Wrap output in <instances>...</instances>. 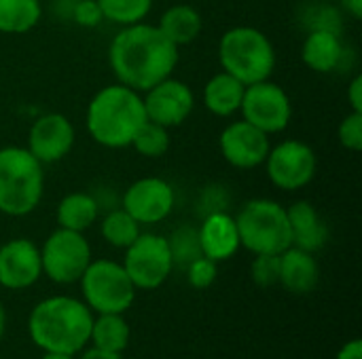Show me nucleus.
<instances>
[{"instance_id": "1a4fd4ad", "label": "nucleus", "mask_w": 362, "mask_h": 359, "mask_svg": "<svg viewBox=\"0 0 362 359\" xmlns=\"http://www.w3.org/2000/svg\"><path fill=\"white\" fill-rule=\"evenodd\" d=\"M123 269L136 290H157L174 269L168 237L155 233H140L138 239L125 248Z\"/></svg>"}, {"instance_id": "f257e3e1", "label": "nucleus", "mask_w": 362, "mask_h": 359, "mask_svg": "<svg viewBox=\"0 0 362 359\" xmlns=\"http://www.w3.org/2000/svg\"><path fill=\"white\" fill-rule=\"evenodd\" d=\"M108 63L121 85L144 93L172 76L178 63V47L157 25L140 21L117 32L108 47Z\"/></svg>"}, {"instance_id": "4468645a", "label": "nucleus", "mask_w": 362, "mask_h": 359, "mask_svg": "<svg viewBox=\"0 0 362 359\" xmlns=\"http://www.w3.org/2000/svg\"><path fill=\"white\" fill-rule=\"evenodd\" d=\"M76 133L68 116L59 112H47L38 116L28 131V150L42 165L57 163L70 154Z\"/></svg>"}, {"instance_id": "7ed1b4c3", "label": "nucleus", "mask_w": 362, "mask_h": 359, "mask_svg": "<svg viewBox=\"0 0 362 359\" xmlns=\"http://www.w3.org/2000/svg\"><path fill=\"white\" fill-rule=\"evenodd\" d=\"M144 123L142 93L121 83L102 87L91 97L85 114L89 135L104 148H127Z\"/></svg>"}, {"instance_id": "c756f323", "label": "nucleus", "mask_w": 362, "mask_h": 359, "mask_svg": "<svg viewBox=\"0 0 362 359\" xmlns=\"http://www.w3.org/2000/svg\"><path fill=\"white\" fill-rule=\"evenodd\" d=\"M252 281L259 288H274L280 284V254H257L250 267Z\"/></svg>"}, {"instance_id": "20e7f679", "label": "nucleus", "mask_w": 362, "mask_h": 359, "mask_svg": "<svg viewBox=\"0 0 362 359\" xmlns=\"http://www.w3.org/2000/svg\"><path fill=\"white\" fill-rule=\"evenodd\" d=\"M45 193L42 163L36 161L23 146L0 148V214L28 216Z\"/></svg>"}, {"instance_id": "9d476101", "label": "nucleus", "mask_w": 362, "mask_h": 359, "mask_svg": "<svg viewBox=\"0 0 362 359\" xmlns=\"http://www.w3.org/2000/svg\"><path fill=\"white\" fill-rule=\"evenodd\" d=\"M240 112L244 121H248L263 133L274 135L288 127L293 104L288 93L278 83H272L267 78L246 87Z\"/></svg>"}, {"instance_id": "c85d7f7f", "label": "nucleus", "mask_w": 362, "mask_h": 359, "mask_svg": "<svg viewBox=\"0 0 362 359\" xmlns=\"http://www.w3.org/2000/svg\"><path fill=\"white\" fill-rule=\"evenodd\" d=\"M170 243V252H172V260L174 267H187L189 262H193L195 258L204 256L202 248H199V235L197 229L193 226H180L172 233V237L168 239Z\"/></svg>"}, {"instance_id": "a211bd4d", "label": "nucleus", "mask_w": 362, "mask_h": 359, "mask_svg": "<svg viewBox=\"0 0 362 359\" xmlns=\"http://www.w3.org/2000/svg\"><path fill=\"white\" fill-rule=\"evenodd\" d=\"M344 57L346 47L341 40V32L327 28H314L308 32L301 47V59L310 70L318 74L335 72L344 63Z\"/></svg>"}, {"instance_id": "dca6fc26", "label": "nucleus", "mask_w": 362, "mask_h": 359, "mask_svg": "<svg viewBox=\"0 0 362 359\" xmlns=\"http://www.w3.org/2000/svg\"><path fill=\"white\" fill-rule=\"evenodd\" d=\"M42 275L40 250L30 239H11L0 245V286L6 290H25Z\"/></svg>"}, {"instance_id": "5701e85b", "label": "nucleus", "mask_w": 362, "mask_h": 359, "mask_svg": "<svg viewBox=\"0 0 362 359\" xmlns=\"http://www.w3.org/2000/svg\"><path fill=\"white\" fill-rule=\"evenodd\" d=\"M98 214H100V205L95 197H91L89 193L66 195L55 212L59 229H68L76 233H85L98 220Z\"/></svg>"}, {"instance_id": "ddd939ff", "label": "nucleus", "mask_w": 362, "mask_h": 359, "mask_svg": "<svg viewBox=\"0 0 362 359\" xmlns=\"http://www.w3.org/2000/svg\"><path fill=\"white\" fill-rule=\"evenodd\" d=\"M121 207L138 224H157L174 209V188L163 178H140L127 186Z\"/></svg>"}, {"instance_id": "bb28decb", "label": "nucleus", "mask_w": 362, "mask_h": 359, "mask_svg": "<svg viewBox=\"0 0 362 359\" xmlns=\"http://www.w3.org/2000/svg\"><path fill=\"white\" fill-rule=\"evenodd\" d=\"M104 19L125 28L146 19L153 8V0H98Z\"/></svg>"}, {"instance_id": "6ab92c4d", "label": "nucleus", "mask_w": 362, "mask_h": 359, "mask_svg": "<svg viewBox=\"0 0 362 359\" xmlns=\"http://www.w3.org/2000/svg\"><path fill=\"white\" fill-rule=\"evenodd\" d=\"M286 214H288L291 237H293L295 248L316 254L318 250H322L327 245L329 224L310 201L293 203L291 207H286Z\"/></svg>"}, {"instance_id": "58836bf2", "label": "nucleus", "mask_w": 362, "mask_h": 359, "mask_svg": "<svg viewBox=\"0 0 362 359\" xmlns=\"http://www.w3.org/2000/svg\"><path fill=\"white\" fill-rule=\"evenodd\" d=\"M4 328H6V313H4V307H2V303H0V339H2V334H4Z\"/></svg>"}, {"instance_id": "cd10ccee", "label": "nucleus", "mask_w": 362, "mask_h": 359, "mask_svg": "<svg viewBox=\"0 0 362 359\" xmlns=\"http://www.w3.org/2000/svg\"><path fill=\"white\" fill-rule=\"evenodd\" d=\"M129 146L146 159H159L170 150V131L168 127L146 118V123L138 129Z\"/></svg>"}, {"instance_id": "aec40b11", "label": "nucleus", "mask_w": 362, "mask_h": 359, "mask_svg": "<svg viewBox=\"0 0 362 359\" xmlns=\"http://www.w3.org/2000/svg\"><path fill=\"white\" fill-rule=\"evenodd\" d=\"M318 262L314 254L291 245L280 254V286L293 294H308L318 286Z\"/></svg>"}, {"instance_id": "f03ea898", "label": "nucleus", "mask_w": 362, "mask_h": 359, "mask_svg": "<svg viewBox=\"0 0 362 359\" xmlns=\"http://www.w3.org/2000/svg\"><path fill=\"white\" fill-rule=\"evenodd\" d=\"M91 324V309L85 303L70 296H51L32 309L28 332L42 351L76 355L89 343Z\"/></svg>"}, {"instance_id": "4be33fe9", "label": "nucleus", "mask_w": 362, "mask_h": 359, "mask_svg": "<svg viewBox=\"0 0 362 359\" xmlns=\"http://www.w3.org/2000/svg\"><path fill=\"white\" fill-rule=\"evenodd\" d=\"M157 28L176 47L193 42L202 32V15L191 4H172L163 11Z\"/></svg>"}, {"instance_id": "a878e982", "label": "nucleus", "mask_w": 362, "mask_h": 359, "mask_svg": "<svg viewBox=\"0 0 362 359\" xmlns=\"http://www.w3.org/2000/svg\"><path fill=\"white\" fill-rule=\"evenodd\" d=\"M140 226H142V224H138L123 207H119V209L108 212V214L102 218L100 233H102V239H104L106 243H110L112 248L125 250V248H129V245L138 239V235L142 233Z\"/></svg>"}, {"instance_id": "2eb2a0df", "label": "nucleus", "mask_w": 362, "mask_h": 359, "mask_svg": "<svg viewBox=\"0 0 362 359\" xmlns=\"http://www.w3.org/2000/svg\"><path fill=\"white\" fill-rule=\"evenodd\" d=\"M218 148L223 159L238 169H255L265 163L272 148L269 135L250 125L248 121L229 123L218 138Z\"/></svg>"}, {"instance_id": "b1692460", "label": "nucleus", "mask_w": 362, "mask_h": 359, "mask_svg": "<svg viewBox=\"0 0 362 359\" xmlns=\"http://www.w3.org/2000/svg\"><path fill=\"white\" fill-rule=\"evenodd\" d=\"M95 349L123 353L129 345V324L121 313H104L98 315L91 324V336Z\"/></svg>"}, {"instance_id": "423d86ee", "label": "nucleus", "mask_w": 362, "mask_h": 359, "mask_svg": "<svg viewBox=\"0 0 362 359\" xmlns=\"http://www.w3.org/2000/svg\"><path fill=\"white\" fill-rule=\"evenodd\" d=\"M240 243L257 254H282L293 245L286 207L274 199H250L235 216Z\"/></svg>"}, {"instance_id": "f3484780", "label": "nucleus", "mask_w": 362, "mask_h": 359, "mask_svg": "<svg viewBox=\"0 0 362 359\" xmlns=\"http://www.w3.org/2000/svg\"><path fill=\"white\" fill-rule=\"evenodd\" d=\"M202 254L214 262L229 260L242 248L235 218L227 212H212L197 229Z\"/></svg>"}, {"instance_id": "4c0bfd02", "label": "nucleus", "mask_w": 362, "mask_h": 359, "mask_svg": "<svg viewBox=\"0 0 362 359\" xmlns=\"http://www.w3.org/2000/svg\"><path fill=\"white\" fill-rule=\"evenodd\" d=\"M40 359H74V355H68V353H49V351H45V355Z\"/></svg>"}, {"instance_id": "2f4dec72", "label": "nucleus", "mask_w": 362, "mask_h": 359, "mask_svg": "<svg viewBox=\"0 0 362 359\" xmlns=\"http://www.w3.org/2000/svg\"><path fill=\"white\" fill-rule=\"evenodd\" d=\"M337 138L346 150L350 152L362 150V112L352 110L348 116H344V121L337 127Z\"/></svg>"}, {"instance_id": "f8f14e48", "label": "nucleus", "mask_w": 362, "mask_h": 359, "mask_svg": "<svg viewBox=\"0 0 362 359\" xmlns=\"http://www.w3.org/2000/svg\"><path fill=\"white\" fill-rule=\"evenodd\" d=\"M142 102L146 118L168 129L182 125L195 108V95L191 87L172 76L146 89L142 93Z\"/></svg>"}, {"instance_id": "39448f33", "label": "nucleus", "mask_w": 362, "mask_h": 359, "mask_svg": "<svg viewBox=\"0 0 362 359\" xmlns=\"http://www.w3.org/2000/svg\"><path fill=\"white\" fill-rule=\"evenodd\" d=\"M223 72L235 76L246 87L267 80L276 70V49L265 32L252 25L227 30L218 42Z\"/></svg>"}, {"instance_id": "412c9836", "label": "nucleus", "mask_w": 362, "mask_h": 359, "mask_svg": "<svg viewBox=\"0 0 362 359\" xmlns=\"http://www.w3.org/2000/svg\"><path fill=\"white\" fill-rule=\"evenodd\" d=\"M246 85L227 72L214 74L204 87V106L214 116H231L240 110Z\"/></svg>"}, {"instance_id": "c9c22d12", "label": "nucleus", "mask_w": 362, "mask_h": 359, "mask_svg": "<svg viewBox=\"0 0 362 359\" xmlns=\"http://www.w3.org/2000/svg\"><path fill=\"white\" fill-rule=\"evenodd\" d=\"M81 359H123L121 358V353H110V351H102V349H89V351H85L83 353V358Z\"/></svg>"}, {"instance_id": "7c9ffc66", "label": "nucleus", "mask_w": 362, "mask_h": 359, "mask_svg": "<svg viewBox=\"0 0 362 359\" xmlns=\"http://www.w3.org/2000/svg\"><path fill=\"white\" fill-rule=\"evenodd\" d=\"M218 262L206 258V256H199L195 258L193 262H189L185 269H187V279L193 288L197 290H206L210 288L214 281H216V275H218Z\"/></svg>"}, {"instance_id": "e433bc0d", "label": "nucleus", "mask_w": 362, "mask_h": 359, "mask_svg": "<svg viewBox=\"0 0 362 359\" xmlns=\"http://www.w3.org/2000/svg\"><path fill=\"white\" fill-rule=\"evenodd\" d=\"M344 4V8L354 17V19H361L362 17V0H339Z\"/></svg>"}, {"instance_id": "0eeeda50", "label": "nucleus", "mask_w": 362, "mask_h": 359, "mask_svg": "<svg viewBox=\"0 0 362 359\" xmlns=\"http://www.w3.org/2000/svg\"><path fill=\"white\" fill-rule=\"evenodd\" d=\"M81 292L85 305L98 315L125 313L136 298V288L123 264L115 260H91L81 275Z\"/></svg>"}, {"instance_id": "393cba45", "label": "nucleus", "mask_w": 362, "mask_h": 359, "mask_svg": "<svg viewBox=\"0 0 362 359\" xmlns=\"http://www.w3.org/2000/svg\"><path fill=\"white\" fill-rule=\"evenodd\" d=\"M42 17L40 0H0V32L25 34Z\"/></svg>"}, {"instance_id": "6e6552de", "label": "nucleus", "mask_w": 362, "mask_h": 359, "mask_svg": "<svg viewBox=\"0 0 362 359\" xmlns=\"http://www.w3.org/2000/svg\"><path fill=\"white\" fill-rule=\"evenodd\" d=\"M91 262V245L83 233L57 229L40 248L42 275L55 284H74Z\"/></svg>"}, {"instance_id": "f704fd0d", "label": "nucleus", "mask_w": 362, "mask_h": 359, "mask_svg": "<svg viewBox=\"0 0 362 359\" xmlns=\"http://www.w3.org/2000/svg\"><path fill=\"white\" fill-rule=\"evenodd\" d=\"M337 359H362V341H350L346 343L339 353H337Z\"/></svg>"}, {"instance_id": "473e14b6", "label": "nucleus", "mask_w": 362, "mask_h": 359, "mask_svg": "<svg viewBox=\"0 0 362 359\" xmlns=\"http://www.w3.org/2000/svg\"><path fill=\"white\" fill-rule=\"evenodd\" d=\"M72 17L83 28H98L104 21L98 0H78L72 8Z\"/></svg>"}, {"instance_id": "72a5a7b5", "label": "nucleus", "mask_w": 362, "mask_h": 359, "mask_svg": "<svg viewBox=\"0 0 362 359\" xmlns=\"http://www.w3.org/2000/svg\"><path fill=\"white\" fill-rule=\"evenodd\" d=\"M348 102L354 112H362V76L356 74L348 85Z\"/></svg>"}, {"instance_id": "9b49d317", "label": "nucleus", "mask_w": 362, "mask_h": 359, "mask_svg": "<svg viewBox=\"0 0 362 359\" xmlns=\"http://www.w3.org/2000/svg\"><path fill=\"white\" fill-rule=\"evenodd\" d=\"M265 167L276 188L295 193L305 188L314 180L318 159L310 144L301 140H284L278 146L269 148Z\"/></svg>"}]
</instances>
